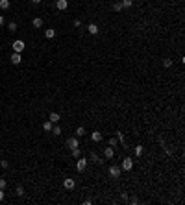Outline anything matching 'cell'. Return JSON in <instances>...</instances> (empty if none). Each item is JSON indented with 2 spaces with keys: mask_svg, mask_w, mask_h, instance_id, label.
I'll list each match as a JSON object with an SVG mask.
<instances>
[{
  "mask_svg": "<svg viewBox=\"0 0 185 205\" xmlns=\"http://www.w3.org/2000/svg\"><path fill=\"white\" fill-rule=\"evenodd\" d=\"M11 46H13V52H19V54H21L22 50L26 48V43L22 41V39H17V41H13V43H11Z\"/></svg>",
  "mask_w": 185,
  "mask_h": 205,
  "instance_id": "1",
  "label": "cell"
},
{
  "mask_svg": "<svg viewBox=\"0 0 185 205\" xmlns=\"http://www.w3.org/2000/svg\"><path fill=\"white\" fill-rule=\"evenodd\" d=\"M87 163H89V161L85 159V157H78V161H76V170H78V172H85Z\"/></svg>",
  "mask_w": 185,
  "mask_h": 205,
  "instance_id": "2",
  "label": "cell"
},
{
  "mask_svg": "<svg viewBox=\"0 0 185 205\" xmlns=\"http://www.w3.org/2000/svg\"><path fill=\"white\" fill-rule=\"evenodd\" d=\"M120 168L122 170H126V172H130L133 168V159L132 157H124V161H122V164H120Z\"/></svg>",
  "mask_w": 185,
  "mask_h": 205,
  "instance_id": "3",
  "label": "cell"
},
{
  "mask_svg": "<svg viewBox=\"0 0 185 205\" xmlns=\"http://www.w3.org/2000/svg\"><path fill=\"white\" fill-rule=\"evenodd\" d=\"M108 172H109V176H111V177H120V174H122V168L117 166V164H111Z\"/></svg>",
  "mask_w": 185,
  "mask_h": 205,
  "instance_id": "4",
  "label": "cell"
},
{
  "mask_svg": "<svg viewBox=\"0 0 185 205\" xmlns=\"http://www.w3.org/2000/svg\"><path fill=\"white\" fill-rule=\"evenodd\" d=\"M63 187H65L67 190H72V188L76 187V181H74L72 177H65V181H63Z\"/></svg>",
  "mask_w": 185,
  "mask_h": 205,
  "instance_id": "5",
  "label": "cell"
},
{
  "mask_svg": "<svg viewBox=\"0 0 185 205\" xmlns=\"http://www.w3.org/2000/svg\"><path fill=\"white\" fill-rule=\"evenodd\" d=\"M87 31H89L91 35H98L100 28H98V24H96V22H89V24H87Z\"/></svg>",
  "mask_w": 185,
  "mask_h": 205,
  "instance_id": "6",
  "label": "cell"
},
{
  "mask_svg": "<svg viewBox=\"0 0 185 205\" xmlns=\"http://www.w3.org/2000/svg\"><path fill=\"white\" fill-rule=\"evenodd\" d=\"M9 59H11V63H13V65H21V63H22V56H21L19 52H13Z\"/></svg>",
  "mask_w": 185,
  "mask_h": 205,
  "instance_id": "7",
  "label": "cell"
},
{
  "mask_svg": "<svg viewBox=\"0 0 185 205\" xmlns=\"http://www.w3.org/2000/svg\"><path fill=\"white\" fill-rule=\"evenodd\" d=\"M67 146H69V148H78V146H80L78 137H69V139H67Z\"/></svg>",
  "mask_w": 185,
  "mask_h": 205,
  "instance_id": "8",
  "label": "cell"
},
{
  "mask_svg": "<svg viewBox=\"0 0 185 205\" xmlns=\"http://www.w3.org/2000/svg\"><path fill=\"white\" fill-rule=\"evenodd\" d=\"M113 157H115V150H113V146L104 148V159H113Z\"/></svg>",
  "mask_w": 185,
  "mask_h": 205,
  "instance_id": "9",
  "label": "cell"
},
{
  "mask_svg": "<svg viewBox=\"0 0 185 205\" xmlns=\"http://www.w3.org/2000/svg\"><path fill=\"white\" fill-rule=\"evenodd\" d=\"M48 120H50V122H52V124H57V122H59V120H61V116H59V113H56V111H52V113H50V115H48Z\"/></svg>",
  "mask_w": 185,
  "mask_h": 205,
  "instance_id": "10",
  "label": "cell"
},
{
  "mask_svg": "<svg viewBox=\"0 0 185 205\" xmlns=\"http://www.w3.org/2000/svg\"><path fill=\"white\" fill-rule=\"evenodd\" d=\"M56 7L59 11H65L67 7H69V2H67V0H56Z\"/></svg>",
  "mask_w": 185,
  "mask_h": 205,
  "instance_id": "11",
  "label": "cell"
},
{
  "mask_svg": "<svg viewBox=\"0 0 185 205\" xmlns=\"http://www.w3.org/2000/svg\"><path fill=\"white\" fill-rule=\"evenodd\" d=\"M102 139H104V137H102L100 131H93L91 133V140L93 142H102Z\"/></svg>",
  "mask_w": 185,
  "mask_h": 205,
  "instance_id": "12",
  "label": "cell"
},
{
  "mask_svg": "<svg viewBox=\"0 0 185 205\" xmlns=\"http://www.w3.org/2000/svg\"><path fill=\"white\" fill-rule=\"evenodd\" d=\"M45 37H46V39H54V37H56V30H54V28L45 30Z\"/></svg>",
  "mask_w": 185,
  "mask_h": 205,
  "instance_id": "13",
  "label": "cell"
},
{
  "mask_svg": "<svg viewBox=\"0 0 185 205\" xmlns=\"http://www.w3.org/2000/svg\"><path fill=\"white\" fill-rule=\"evenodd\" d=\"M31 24H33V28H41V26H43V19L41 17H35L33 21H31Z\"/></svg>",
  "mask_w": 185,
  "mask_h": 205,
  "instance_id": "14",
  "label": "cell"
},
{
  "mask_svg": "<svg viewBox=\"0 0 185 205\" xmlns=\"http://www.w3.org/2000/svg\"><path fill=\"white\" fill-rule=\"evenodd\" d=\"M9 6H11V2H9V0H0V9H4V11H6V9H9Z\"/></svg>",
  "mask_w": 185,
  "mask_h": 205,
  "instance_id": "15",
  "label": "cell"
},
{
  "mask_svg": "<svg viewBox=\"0 0 185 205\" xmlns=\"http://www.w3.org/2000/svg\"><path fill=\"white\" fill-rule=\"evenodd\" d=\"M133 152H135V155H137V157H141V155H143V153H144V148L141 146V144H137V146L133 148Z\"/></svg>",
  "mask_w": 185,
  "mask_h": 205,
  "instance_id": "16",
  "label": "cell"
},
{
  "mask_svg": "<svg viewBox=\"0 0 185 205\" xmlns=\"http://www.w3.org/2000/svg\"><path fill=\"white\" fill-rule=\"evenodd\" d=\"M91 161H93V163H98V164H102V163H104V161H102V159H100V157H98L94 152H91Z\"/></svg>",
  "mask_w": 185,
  "mask_h": 205,
  "instance_id": "17",
  "label": "cell"
},
{
  "mask_svg": "<svg viewBox=\"0 0 185 205\" xmlns=\"http://www.w3.org/2000/svg\"><path fill=\"white\" fill-rule=\"evenodd\" d=\"M117 140H119V142L122 144L124 148H126V140H124V135H122V133H120V131H117Z\"/></svg>",
  "mask_w": 185,
  "mask_h": 205,
  "instance_id": "18",
  "label": "cell"
},
{
  "mask_svg": "<svg viewBox=\"0 0 185 205\" xmlns=\"http://www.w3.org/2000/svg\"><path fill=\"white\" fill-rule=\"evenodd\" d=\"M70 153H72V157H76V159H78V157H81V150H80V146H78V148H72V152H70Z\"/></svg>",
  "mask_w": 185,
  "mask_h": 205,
  "instance_id": "19",
  "label": "cell"
},
{
  "mask_svg": "<svg viewBox=\"0 0 185 205\" xmlns=\"http://www.w3.org/2000/svg\"><path fill=\"white\" fill-rule=\"evenodd\" d=\"M52 126H54L52 122H50V120H46L45 124H43V129H45V131H52Z\"/></svg>",
  "mask_w": 185,
  "mask_h": 205,
  "instance_id": "20",
  "label": "cell"
},
{
  "mask_svg": "<svg viewBox=\"0 0 185 205\" xmlns=\"http://www.w3.org/2000/svg\"><path fill=\"white\" fill-rule=\"evenodd\" d=\"M15 194H17V196H24V187H22V185H17V188H15Z\"/></svg>",
  "mask_w": 185,
  "mask_h": 205,
  "instance_id": "21",
  "label": "cell"
},
{
  "mask_svg": "<svg viewBox=\"0 0 185 205\" xmlns=\"http://www.w3.org/2000/svg\"><path fill=\"white\" fill-rule=\"evenodd\" d=\"M17 28H19V26H17V22H15V21H11L9 24H7V30H9V31H17Z\"/></svg>",
  "mask_w": 185,
  "mask_h": 205,
  "instance_id": "22",
  "label": "cell"
},
{
  "mask_svg": "<svg viewBox=\"0 0 185 205\" xmlns=\"http://www.w3.org/2000/svg\"><path fill=\"white\" fill-rule=\"evenodd\" d=\"M124 9V7H122V4H120V2H115V4H113V11H117V13H119V11H122Z\"/></svg>",
  "mask_w": 185,
  "mask_h": 205,
  "instance_id": "23",
  "label": "cell"
},
{
  "mask_svg": "<svg viewBox=\"0 0 185 205\" xmlns=\"http://www.w3.org/2000/svg\"><path fill=\"white\" fill-rule=\"evenodd\" d=\"M163 67H165V69L172 67V59H170V57H165V59H163Z\"/></svg>",
  "mask_w": 185,
  "mask_h": 205,
  "instance_id": "24",
  "label": "cell"
},
{
  "mask_svg": "<svg viewBox=\"0 0 185 205\" xmlns=\"http://www.w3.org/2000/svg\"><path fill=\"white\" fill-rule=\"evenodd\" d=\"M83 135H85V128H81V126L76 128V137H83Z\"/></svg>",
  "mask_w": 185,
  "mask_h": 205,
  "instance_id": "25",
  "label": "cell"
},
{
  "mask_svg": "<svg viewBox=\"0 0 185 205\" xmlns=\"http://www.w3.org/2000/svg\"><path fill=\"white\" fill-rule=\"evenodd\" d=\"M52 133H54V135H61V128H59V126H52Z\"/></svg>",
  "mask_w": 185,
  "mask_h": 205,
  "instance_id": "26",
  "label": "cell"
},
{
  "mask_svg": "<svg viewBox=\"0 0 185 205\" xmlns=\"http://www.w3.org/2000/svg\"><path fill=\"white\" fill-rule=\"evenodd\" d=\"M120 4H122V7H132L133 6V0H122Z\"/></svg>",
  "mask_w": 185,
  "mask_h": 205,
  "instance_id": "27",
  "label": "cell"
},
{
  "mask_svg": "<svg viewBox=\"0 0 185 205\" xmlns=\"http://www.w3.org/2000/svg\"><path fill=\"white\" fill-rule=\"evenodd\" d=\"M6 185H7V181L4 179V177H0V188H2V190L6 188Z\"/></svg>",
  "mask_w": 185,
  "mask_h": 205,
  "instance_id": "28",
  "label": "cell"
},
{
  "mask_svg": "<svg viewBox=\"0 0 185 205\" xmlns=\"http://www.w3.org/2000/svg\"><path fill=\"white\" fill-rule=\"evenodd\" d=\"M117 142H119V140H117L115 137H111V139H109V146H117Z\"/></svg>",
  "mask_w": 185,
  "mask_h": 205,
  "instance_id": "29",
  "label": "cell"
},
{
  "mask_svg": "<svg viewBox=\"0 0 185 205\" xmlns=\"http://www.w3.org/2000/svg\"><path fill=\"white\" fill-rule=\"evenodd\" d=\"M128 202H130V203H133V205H137V203H139V200L133 196V198H128Z\"/></svg>",
  "mask_w": 185,
  "mask_h": 205,
  "instance_id": "30",
  "label": "cell"
},
{
  "mask_svg": "<svg viewBox=\"0 0 185 205\" xmlns=\"http://www.w3.org/2000/svg\"><path fill=\"white\" fill-rule=\"evenodd\" d=\"M0 166L2 168H9V163H7V161H0Z\"/></svg>",
  "mask_w": 185,
  "mask_h": 205,
  "instance_id": "31",
  "label": "cell"
},
{
  "mask_svg": "<svg viewBox=\"0 0 185 205\" xmlns=\"http://www.w3.org/2000/svg\"><path fill=\"white\" fill-rule=\"evenodd\" d=\"M80 26H81V21H80V19H76V21H74V28H80Z\"/></svg>",
  "mask_w": 185,
  "mask_h": 205,
  "instance_id": "32",
  "label": "cell"
},
{
  "mask_svg": "<svg viewBox=\"0 0 185 205\" xmlns=\"http://www.w3.org/2000/svg\"><path fill=\"white\" fill-rule=\"evenodd\" d=\"M0 202H4V190L0 188Z\"/></svg>",
  "mask_w": 185,
  "mask_h": 205,
  "instance_id": "33",
  "label": "cell"
},
{
  "mask_svg": "<svg viewBox=\"0 0 185 205\" xmlns=\"http://www.w3.org/2000/svg\"><path fill=\"white\" fill-rule=\"evenodd\" d=\"M0 26H4V15H0Z\"/></svg>",
  "mask_w": 185,
  "mask_h": 205,
  "instance_id": "34",
  "label": "cell"
},
{
  "mask_svg": "<svg viewBox=\"0 0 185 205\" xmlns=\"http://www.w3.org/2000/svg\"><path fill=\"white\" fill-rule=\"evenodd\" d=\"M31 2H33V4H41V0H31Z\"/></svg>",
  "mask_w": 185,
  "mask_h": 205,
  "instance_id": "35",
  "label": "cell"
},
{
  "mask_svg": "<svg viewBox=\"0 0 185 205\" xmlns=\"http://www.w3.org/2000/svg\"><path fill=\"white\" fill-rule=\"evenodd\" d=\"M0 152H2V148H0Z\"/></svg>",
  "mask_w": 185,
  "mask_h": 205,
  "instance_id": "36",
  "label": "cell"
}]
</instances>
